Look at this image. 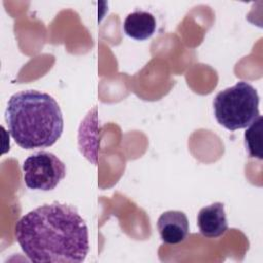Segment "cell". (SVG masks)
Segmentation results:
<instances>
[{"label": "cell", "instance_id": "cell-1", "mask_svg": "<svg viewBox=\"0 0 263 263\" xmlns=\"http://www.w3.org/2000/svg\"><path fill=\"white\" fill-rule=\"evenodd\" d=\"M14 235L29 260L37 263H80L89 251L85 221L75 206L58 201L25 214Z\"/></svg>", "mask_w": 263, "mask_h": 263}, {"label": "cell", "instance_id": "cell-2", "mask_svg": "<svg viewBox=\"0 0 263 263\" xmlns=\"http://www.w3.org/2000/svg\"><path fill=\"white\" fill-rule=\"evenodd\" d=\"M5 120L14 142L27 150L52 146L64 129L58 102L50 95L35 89L22 90L9 98Z\"/></svg>", "mask_w": 263, "mask_h": 263}, {"label": "cell", "instance_id": "cell-3", "mask_svg": "<svg viewBox=\"0 0 263 263\" xmlns=\"http://www.w3.org/2000/svg\"><path fill=\"white\" fill-rule=\"evenodd\" d=\"M213 107L218 123L232 132L248 127L260 115L259 95L246 81H238L219 91L213 101Z\"/></svg>", "mask_w": 263, "mask_h": 263}, {"label": "cell", "instance_id": "cell-4", "mask_svg": "<svg viewBox=\"0 0 263 263\" xmlns=\"http://www.w3.org/2000/svg\"><path fill=\"white\" fill-rule=\"evenodd\" d=\"M24 182L29 189L50 191L66 177L65 163L53 153L38 151L23 163Z\"/></svg>", "mask_w": 263, "mask_h": 263}, {"label": "cell", "instance_id": "cell-5", "mask_svg": "<svg viewBox=\"0 0 263 263\" xmlns=\"http://www.w3.org/2000/svg\"><path fill=\"white\" fill-rule=\"evenodd\" d=\"M157 230L164 243H181L189 234L188 218L181 211H166L157 220Z\"/></svg>", "mask_w": 263, "mask_h": 263}, {"label": "cell", "instance_id": "cell-6", "mask_svg": "<svg viewBox=\"0 0 263 263\" xmlns=\"http://www.w3.org/2000/svg\"><path fill=\"white\" fill-rule=\"evenodd\" d=\"M197 226L200 234L206 238L222 236L228 229L224 203L214 202L202 208L197 215Z\"/></svg>", "mask_w": 263, "mask_h": 263}, {"label": "cell", "instance_id": "cell-7", "mask_svg": "<svg viewBox=\"0 0 263 263\" xmlns=\"http://www.w3.org/2000/svg\"><path fill=\"white\" fill-rule=\"evenodd\" d=\"M124 33L139 41L150 38L156 30V21L152 13L143 10H136L127 14L123 23Z\"/></svg>", "mask_w": 263, "mask_h": 263}, {"label": "cell", "instance_id": "cell-8", "mask_svg": "<svg viewBox=\"0 0 263 263\" xmlns=\"http://www.w3.org/2000/svg\"><path fill=\"white\" fill-rule=\"evenodd\" d=\"M246 150L250 157L262 159V116L259 115L245 132Z\"/></svg>", "mask_w": 263, "mask_h": 263}]
</instances>
